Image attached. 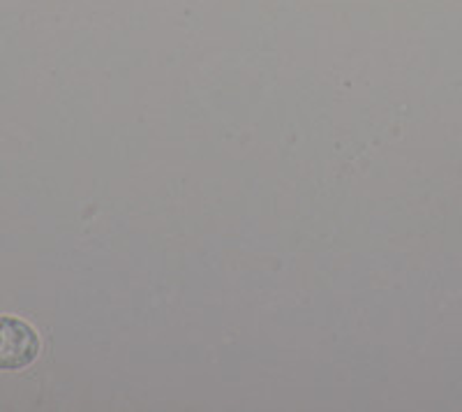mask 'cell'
Returning <instances> with one entry per match:
<instances>
[{
    "label": "cell",
    "instance_id": "1",
    "mask_svg": "<svg viewBox=\"0 0 462 412\" xmlns=\"http://www.w3.org/2000/svg\"><path fill=\"white\" fill-rule=\"evenodd\" d=\"M42 352V339L31 323L16 315H0V370H23Z\"/></svg>",
    "mask_w": 462,
    "mask_h": 412
}]
</instances>
